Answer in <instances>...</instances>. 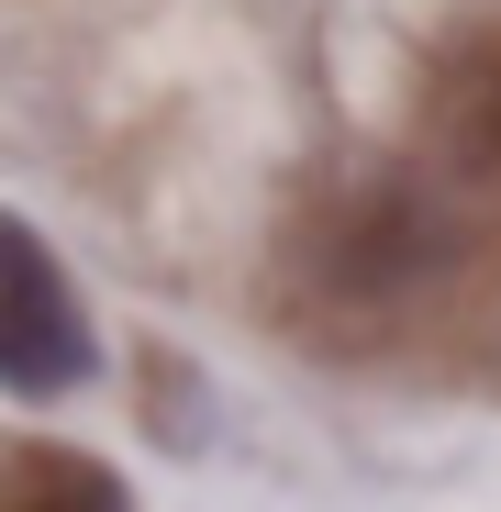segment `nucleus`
I'll use <instances>...</instances> for the list:
<instances>
[{
	"label": "nucleus",
	"instance_id": "obj_1",
	"mask_svg": "<svg viewBox=\"0 0 501 512\" xmlns=\"http://www.w3.org/2000/svg\"><path fill=\"white\" fill-rule=\"evenodd\" d=\"M78 368H90V323H78L45 234L12 223V234H0V379H12L23 401H56Z\"/></svg>",
	"mask_w": 501,
	"mask_h": 512
},
{
	"label": "nucleus",
	"instance_id": "obj_2",
	"mask_svg": "<svg viewBox=\"0 0 501 512\" xmlns=\"http://www.w3.org/2000/svg\"><path fill=\"white\" fill-rule=\"evenodd\" d=\"M0 512H123V479L67 446H12V501Z\"/></svg>",
	"mask_w": 501,
	"mask_h": 512
}]
</instances>
